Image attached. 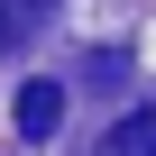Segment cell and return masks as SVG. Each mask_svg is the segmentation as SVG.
<instances>
[{
	"mask_svg": "<svg viewBox=\"0 0 156 156\" xmlns=\"http://www.w3.org/2000/svg\"><path fill=\"white\" fill-rule=\"evenodd\" d=\"M92 156H156V110H129V119L92 147Z\"/></svg>",
	"mask_w": 156,
	"mask_h": 156,
	"instance_id": "cell-2",
	"label": "cell"
},
{
	"mask_svg": "<svg viewBox=\"0 0 156 156\" xmlns=\"http://www.w3.org/2000/svg\"><path fill=\"white\" fill-rule=\"evenodd\" d=\"M55 119H64V83H19V138H55Z\"/></svg>",
	"mask_w": 156,
	"mask_h": 156,
	"instance_id": "cell-1",
	"label": "cell"
},
{
	"mask_svg": "<svg viewBox=\"0 0 156 156\" xmlns=\"http://www.w3.org/2000/svg\"><path fill=\"white\" fill-rule=\"evenodd\" d=\"M55 19V0H0V46H19V37H37Z\"/></svg>",
	"mask_w": 156,
	"mask_h": 156,
	"instance_id": "cell-3",
	"label": "cell"
}]
</instances>
